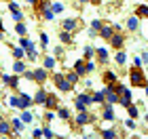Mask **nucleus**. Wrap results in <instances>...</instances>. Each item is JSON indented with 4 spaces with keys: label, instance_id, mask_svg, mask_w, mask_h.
Returning a JSON list of instances; mask_svg holds the SVG:
<instances>
[{
    "label": "nucleus",
    "instance_id": "1",
    "mask_svg": "<svg viewBox=\"0 0 148 139\" xmlns=\"http://www.w3.org/2000/svg\"><path fill=\"white\" fill-rule=\"evenodd\" d=\"M129 82L133 84V87H146V74L142 72L140 65H133V68L129 70Z\"/></svg>",
    "mask_w": 148,
    "mask_h": 139
},
{
    "label": "nucleus",
    "instance_id": "2",
    "mask_svg": "<svg viewBox=\"0 0 148 139\" xmlns=\"http://www.w3.org/2000/svg\"><path fill=\"white\" fill-rule=\"evenodd\" d=\"M53 80H55V87H57L59 91H64V93L72 91V87H74L72 82H68V78L62 76V74H55V76H53Z\"/></svg>",
    "mask_w": 148,
    "mask_h": 139
},
{
    "label": "nucleus",
    "instance_id": "3",
    "mask_svg": "<svg viewBox=\"0 0 148 139\" xmlns=\"http://www.w3.org/2000/svg\"><path fill=\"white\" fill-rule=\"evenodd\" d=\"M74 122H76V127H83V124H89V122H95V116H91L87 110L78 112V116L74 118Z\"/></svg>",
    "mask_w": 148,
    "mask_h": 139
},
{
    "label": "nucleus",
    "instance_id": "4",
    "mask_svg": "<svg viewBox=\"0 0 148 139\" xmlns=\"http://www.w3.org/2000/svg\"><path fill=\"white\" fill-rule=\"evenodd\" d=\"M104 101H106V103H110V105L119 101V93L114 91V89L110 87V84H108V87L104 89Z\"/></svg>",
    "mask_w": 148,
    "mask_h": 139
},
{
    "label": "nucleus",
    "instance_id": "5",
    "mask_svg": "<svg viewBox=\"0 0 148 139\" xmlns=\"http://www.w3.org/2000/svg\"><path fill=\"white\" fill-rule=\"evenodd\" d=\"M108 42L112 44V49H123V46H125V36L121 34V32H114Z\"/></svg>",
    "mask_w": 148,
    "mask_h": 139
},
{
    "label": "nucleus",
    "instance_id": "6",
    "mask_svg": "<svg viewBox=\"0 0 148 139\" xmlns=\"http://www.w3.org/2000/svg\"><path fill=\"white\" fill-rule=\"evenodd\" d=\"M95 53H97V61L102 63V65L108 63V49H106V46H99V49H95Z\"/></svg>",
    "mask_w": 148,
    "mask_h": 139
},
{
    "label": "nucleus",
    "instance_id": "7",
    "mask_svg": "<svg viewBox=\"0 0 148 139\" xmlns=\"http://www.w3.org/2000/svg\"><path fill=\"white\" fill-rule=\"evenodd\" d=\"M2 82L6 84V87H11V89H17L19 78H17V76H9V74H4V76H2Z\"/></svg>",
    "mask_w": 148,
    "mask_h": 139
},
{
    "label": "nucleus",
    "instance_id": "8",
    "mask_svg": "<svg viewBox=\"0 0 148 139\" xmlns=\"http://www.w3.org/2000/svg\"><path fill=\"white\" fill-rule=\"evenodd\" d=\"M0 135H4V137H9V135H15V133H11V124L6 122L2 116H0Z\"/></svg>",
    "mask_w": 148,
    "mask_h": 139
},
{
    "label": "nucleus",
    "instance_id": "9",
    "mask_svg": "<svg viewBox=\"0 0 148 139\" xmlns=\"http://www.w3.org/2000/svg\"><path fill=\"white\" fill-rule=\"evenodd\" d=\"M32 74H34V82H38V84L47 80V70L45 68H38V70L32 72Z\"/></svg>",
    "mask_w": 148,
    "mask_h": 139
},
{
    "label": "nucleus",
    "instance_id": "10",
    "mask_svg": "<svg viewBox=\"0 0 148 139\" xmlns=\"http://www.w3.org/2000/svg\"><path fill=\"white\" fill-rule=\"evenodd\" d=\"M32 103H34V101H32V97L28 95V93H23V95H19V108H21V110L30 108Z\"/></svg>",
    "mask_w": 148,
    "mask_h": 139
},
{
    "label": "nucleus",
    "instance_id": "11",
    "mask_svg": "<svg viewBox=\"0 0 148 139\" xmlns=\"http://www.w3.org/2000/svg\"><path fill=\"white\" fill-rule=\"evenodd\" d=\"M74 72H76L78 76H85V74H87V61H83V59H78V61L74 63Z\"/></svg>",
    "mask_w": 148,
    "mask_h": 139
},
{
    "label": "nucleus",
    "instance_id": "12",
    "mask_svg": "<svg viewBox=\"0 0 148 139\" xmlns=\"http://www.w3.org/2000/svg\"><path fill=\"white\" fill-rule=\"evenodd\" d=\"M76 25H78L76 19H64V21H62V30L72 32V30H76Z\"/></svg>",
    "mask_w": 148,
    "mask_h": 139
},
{
    "label": "nucleus",
    "instance_id": "13",
    "mask_svg": "<svg viewBox=\"0 0 148 139\" xmlns=\"http://www.w3.org/2000/svg\"><path fill=\"white\" fill-rule=\"evenodd\" d=\"M34 103H38V105H45V101H47V93H45V89H38V93L34 95V99H32Z\"/></svg>",
    "mask_w": 148,
    "mask_h": 139
},
{
    "label": "nucleus",
    "instance_id": "14",
    "mask_svg": "<svg viewBox=\"0 0 148 139\" xmlns=\"http://www.w3.org/2000/svg\"><path fill=\"white\" fill-rule=\"evenodd\" d=\"M97 34L102 36L104 40H110V36L114 34V32H112V28H110V25H102V28H99V32H97Z\"/></svg>",
    "mask_w": 148,
    "mask_h": 139
},
{
    "label": "nucleus",
    "instance_id": "15",
    "mask_svg": "<svg viewBox=\"0 0 148 139\" xmlns=\"http://www.w3.org/2000/svg\"><path fill=\"white\" fill-rule=\"evenodd\" d=\"M136 17L138 19H148V4H140L136 9Z\"/></svg>",
    "mask_w": 148,
    "mask_h": 139
},
{
    "label": "nucleus",
    "instance_id": "16",
    "mask_svg": "<svg viewBox=\"0 0 148 139\" xmlns=\"http://www.w3.org/2000/svg\"><path fill=\"white\" fill-rule=\"evenodd\" d=\"M119 80V76L114 74V72H104V82L110 84V87H114V82Z\"/></svg>",
    "mask_w": 148,
    "mask_h": 139
},
{
    "label": "nucleus",
    "instance_id": "17",
    "mask_svg": "<svg viewBox=\"0 0 148 139\" xmlns=\"http://www.w3.org/2000/svg\"><path fill=\"white\" fill-rule=\"evenodd\" d=\"M104 120H114V118H116V116H114V110H112V105L110 103H106L104 105Z\"/></svg>",
    "mask_w": 148,
    "mask_h": 139
},
{
    "label": "nucleus",
    "instance_id": "18",
    "mask_svg": "<svg viewBox=\"0 0 148 139\" xmlns=\"http://www.w3.org/2000/svg\"><path fill=\"white\" fill-rule=\"evenodd\" d=\"M45 105H47V110H53V108H57V97L55 95H49V93H47V101H45Z\"/></svg>",
    "mask_w": 148,
    "mask_h": 139
},
{
    "label": "nucleus",
    "instance_id": "19",
    "mask_svg": "<svg viewBox=\"0 0 148 139\" xmlns=\"http://www.w3.org/2000/svg\"><path fill=\"white\" fill-rule=\"evenodd\" d=\"M131 99H133V97H131V93H129V89H127L125 93H121V95H119V101H121V103H123V105H125V108H127V105H129V103H131Z\"/></svg>",
    "mask_w": 148,
    "mask_h": 139
},
{
    "label": "nucleus",
    "instance_id": "20",
    "mask_svg": "<svg viewBox=\"0 0 148 139\" xmlns=\"http://www.w3.org/2000/svg\"><path fill=\"white\" fill-rule=\"evenodd\" d=\"M138 25H140V21H138V17H136V15H131L129 19H127V30L136 32V30H138Z\"/></svg>",
    "mask_w": 148,
    "mask_h": 139
},
{
    "label": "nucleus",
    "instance_id": "21",
    "mask_svg": "<svg viewBox=\"0 0 148 139\" xmlns=\"http://www.w3.org/2000/svg\"><path fill=\"white\" fill-rule=\"evenodd\" d=\"M21 46H23V51H25V53L34 51V42H32V40H28L25 36H21Z\"/></svg>",
    "mask_w": 148,
    "mask_h": 139
},
{
    "label": "nucleus",
    "instance_id": "22",
    "mask_svg": "<svg viewBox=\"0 0 148 139\" xmlns=\"http://www.w3.org/2000/svg\"><path fill=\"white\" fill-rule=\"evenodd\" d=\"M76 101H80V103H85V105H89V103H93V99H91L89 95H87V93H78Z\"/></svg>",
    "mask_w": 148,
    "mask_h": 139
},
{
    "label": "nucleus",
    "instance_id": "23",
    "mask_svg": "<svg viewBox=\"0 0 148 139\" xmlns=\"http://www.w3.org/2000/svg\"><path fill=\"white\" fill-rule=\"evenodd\" d=\"M59 40H62L64 44H70V42H72V36H70V32L62 30V32H59Z\"/></svg>",
    "mask_w": 148,
    "mask_h": 139
},
{
    "label": "nucleus",
    "instance_id": "24",
    "mask_svg": "<svg viewBox=\"0 0 148 139\" xmlns=\"http://www.w3.org/2000/svg\"><path fill=\"white\" fill-rule=\"evenodd\" d=\"M13 70H15V74H23V72H25V63L21 61V59H17L15 65H13Z\"/></svg>",
    "mask_w": 148,
    "mask_h": 139
},
{
    "label": "nucleus",
    "instance_id": "25",
    "mask_svg": "<svg viewBox=\"0 0 148 139\" xmlns=\"http://www.w3.org/2000/svg\"><path fill=\"white\" fill-rule=\"evenodd\" d=\"M114 61H116L119 65H125V63H127V55H125L123 51H119V53H116V57H114Z\"/></svg>",
    "mask_w": 148,
    "mask_h": 139
},
{
    "label": "nucleus",
    "instance_id": "26",
    "mask_svg": "<svg viewBox=\"0 0 148 139\" xmlns=\"http://www.w3.org/2000/svg\"><path fill=\"white\" fill-rule=\"evenodd\" d=\"M102 137L104 139H114V137H116V131H114V129H104L102 131Z\"/></svg>",
    "mask_w": 148,
    "mask_h": 139
},
{
    "label": "nucleus",
    "instance_id": "27",
    "mask_svg": "<svg viewBox=\"0 0 148 139\" xmlns=\"http://www.w3.org/2000/svg\"><path fill=\"white\" fill-rule=\"evenodd\" d=\"M57 112H59V116H62V120H68V118H70V110H68V108L57 105Z\"/></svg>",
    "mask_w": 148,
    "mask_h": 139
},
{
    "label": "nucleus",
    "instance_id": "28",
    "mask_svg": "<svg viewBox=\"0 0 148 139\" xmlns=\"http://www.w3.org/2000/svg\"><path fill=\"white\" fill-rule=\"evenodd\" d=\"M40 15H42V17L47 19V21H51V19L55 17V13H53V9H49V6H47V9H45L42 13H40Z\"/></svg>",
    "mask_w": 148,
    "mask_h": 139
},
{
    "label": "nucleus",
    "instance_id": "29",
    "mask_svg": "<svg viewBox=\"0 0 148 139\" xmlns=\"http://www.w3.org/2000/svg\"><path fill=\"white\" fill-rule=\"evenodd\" d=\"M127 114H129V118H138V108L133 103H129L127 105Z\"/></svg>",
    "mask_w": 148,
    "mask_h": 139
},
{
    "label": "nucleus",
    "instance_id": "30",
    "mask_svg": "<svg viewBox=\"0 0 148 139\" xmlns=\"http://www.w3.org/2000/svg\"><path fill=\"white\" fill-rule=\"evenodd\" d=\"M53 65H55V59H53V57H45V63H42V68H45V70H51Z\"/></svg>",
    "mask_w": 148,
    "mask_h": 139
},
{
    "label": "nucleus",
    "instance_id": "31",
    "mask_svg": "<svg viewBox=\"0 0 148 139\" xmlns=\"http://www.w3.org/2000/svg\"><path fill=\"white\" fill-rule=\"evenodd\" d=\"M15 32H17L19 36H25V32H28V30H25V25H23L21 21H17V25H15Z\"/></svg>",
    "mask_w": 148,
    "mask_h": 139
},
{
    "label": "nucleus",
    "instance_id": "32",
    "mask_svg": "<svg viewBox=\"0 0 148 139\" xmlns=\"http://www.w3.org/2000/svg\"><path fill=\"white\" fill-rule=\"evenodd\" d=\"M93 55H95V49L93 46H85V59H93Z\"/></svg>",
    "mask_w": 148,
    "mask_h": 139
},
{
    "label": "nucleus",
    "instance_id": "33",
    "mask_svg": "<svg viewBox=\"0 0 148 139\" xmlns=\"http://www.w3.org/2000/svg\"><path fill=\"white\" fill-rule=\"evenodd\" d=\"M9 105H11V108H19V97L17 95H11L9 97Z\"/></svg>",
    "mask_w": 148,
    "mask_h": 139
},
{
    "label": "nucleus",
    "instance_id": "34",
    "mask_svg": "<svg viewBox=\"0 0 148 139\" xmlns=\"http://www.w3.org/2000/svg\"><path fill=\"white\" fill-rule=\"evenodd\" d=\"M91 99H93V103H104V91L102 93H95Z\"/></svg>",
    "mask_w": 148,
    "mask_h": 139
},
{
    "label": "nucleus",
    "instance_id": "35",
    "mask_svg": "<svg viewBox=\"0 0 148 139\" xmlns=\"http://www.w3.org/2000/svg\"><path fill=\"white\" fill-rule=\"evenodd\" d=\"M102 25H104V23L99 21V19H93V21H91V30H93V32H99V28H102Z\"/></svg>",
    "mask_w": 148,
    "mask_h": 139
},
{
    "label": "nucleus",
    "instance_id": "36",
    "mask_svg": "<svg viewBox=\"0 0 148 139\" xmlns=\"http://www.w3.org/2000/svg\"><path fill=\"white\" fill-rule=\"evenodd\" d=\"M21 120H23V122H32V114L28 112V108H25V110L21 112Z\"/></svg>",
    "mask_w": 148,
    "mask_h": 139
},
{
    "label": "nucleus",
    "instance_id": "37",
    "mask_svg": "<svg viewBox=\"0 0 148 139\" xmlns=\"http://www.w3.org/2000/svg\"><path fill=\"white\" fill-rule=\"evenodd\" d=\"M66 78H68V82H72V84H74V82H78V78H80V76L76 74V72H70V74L66 76Z\"/></svg>",
    "mask_w": 148,
    "mask_h": 139
},
{
    "label": "nucleus",
    "instance_id": "38",
    "mask_svg": "<svg viewBox=\"0 0 148 139\" xmlns=\"http://www.w3.org/2000/svg\"><path fill=\"white\" fill-rule=\"evenodd\" d=\"M23 53H25V51H23V46H21V49H13V57H15V59H21V57H23Z\"/></svg>",
    "mask_w": 148,
    "mask_h": 139
},
{
    "label": "nucleus",
    "instance_id": "39",
    "mask_svg": "<svg viewBox=\"0 0 148 139\" xmlns=\"http://www.w3.org/2000/svg\"><path fill=\"white\" fill-rule=\"evenodd\" d=\"M51 9H53V13H62V11H64V4H62V2H55Z\"/></svg>",
    "mask_w": 148,
    "mask_h": 139
},
{
    "label": "nucleus",
    "instance_id": "40",
    "mask_svg": "<svg viewBox=\"0 0 148 139\" xmlns=\"http://www.w3.org/2000/svg\"><path fill=\"white\" fill-rule=\"evenodd\" d=\"M11 124H13V129H15V131H17V133H19V131H21V129H23V124H21V120H13Z\"/></svg>",
    "mask_w": 148,
    "mask_h": 139
},
{
    "label": "nucleus",
    "instance_id": "41",
    "mask_svg": "<svg viewBox=\"0 0 148 139\" xmlns=\"http://www.w3.org/2000/svg\"><path fill=\"white\" fill-rule=\"evenodd\" d=\"M42 135H45V137H49V139H51V137H55V133H53L49 127H45V129H42Z\"/></svg>",
    "mask_w": 148,
    "mask_h": 139
},
{
    "label": "nucleus",
    "instance_id": "42",
    "mask_svg": "<svg viewBox=\"0 0 148 139\" xmlns=\"http://www.w3.org/2000/svg\"><path fill=\"white\" fill-rule=\"evenodd\" d=\"M125 127H127V129H136V120H133V118H127V120H125Z\"/></svg>",
    "mask_w": 148,
    "mask_h": 139
},
{
    "label": "nucleus",
    "instance_id": "43",
    "mask_svg": "<svg viewBox=\"0 0 148 139\" xmlns=\"http://www.w3.org/2000/svg\"><path fill=\"white\" fill-rule=\"evenodd\" d=\"M95 70V63L91 61V59H87V74H89V72H93Z\"/></svg>",
    "mask_w": 148,
    "mask_h": 139
},
{
    "label": "nucleus",
    "instance_id": "44",
    "mask_svg": "<svg viewBox=\"0 0 148 139\" xmlns=\"http://www.w3.org/2000/svg\"><path fill=\"white\" fill-rule=\"evenodd\" d=\"M13 19H15V21H21V19H23V13H21V11H15V13H13Z\"/></svg>",
    "mask_w": 148,
    "mask_h": 139
},
{
    "label": "nucleus",
    "instance_id": "45",
    "mask_svg": "<svg viewBox=\"0 0 148 139\" xmlns=\"http://www.w3.org/2000/svg\"><path fill=\"white\" fill-rule=\"evenodd\" d=\"M74 105H76V110H78V112L87 110V105H85V103H80V101H74Z\"/></svg>",
    "mask_w": 148,
    "mask_h": 139
},
{
    "label": "nucleus",
    "instance_id": "46",
    "mask_svg": "<svg viewBox=\"0 0 148 139\" xmlns=\"http://www.w3.org/2000/svg\"><path fill=\"white\" fill-rule=\"evenodd\" d=\"M40 42H42V46H47V42H49V36H47V34H40Z\"/></svg>",
    "mask_w": 148,
    "mask_h": 139
},
{
    "label": "nucleus",
    "instance_id": "47",
    "mask_svg": "<svg viewBox=\"0 0 148 139\" xmlns=\"http://www.w3.org/2000/svg\"><path fill=\"white\" fill-rule=\"evenodd\" d=\"M9 11H11V13H15V11H19V6H17L15 2H9Z\"/></svg>",
    "mask_w": 148,
    "mask_h": 139
},
{
    "label": "nucleus",
    "instance_id": "48",
    "mask_svg": "<svg viewBox=\"0 0 148 139\" xmlns=\"http://www.w3.org/2000/svg\"><path fill=\"white\" fill-rule=\"evenodd\" d=\"M32 137H36V139H38V137H42V129H36L34 133H32Z\"/></svg>",
    "mask_w": 148,
    "mask_h": 139
},
{
    "label": "nucleus",
    "instance_id": "49",
    "mask_svg": "<svg viewBox=\"0 0 148 139\" xmlns=\"http://www.w3.org/2000/svg\"><path fill=\"white\" fill-rule=\"evenodd\" d=\"M140 59H142L144 63H148V51H144V53H142V57H140Z\"/></svg>",
    "mask_w": 148,
    "mask_h": 139
},
{
    "label": "nucleus",
    "instance_id": "50",
    "mask_svg": "<svg viewBox=\"0 0 148 139\" xmlns=\"http://www.w3.org/2000/svg\"><path fill=\"white\" fill-rule=\"evenodd\" d=\"M4 38V28H2V19H0V40Z\"/></svg>",
    "mask_w": 148,
    "mask_h": 139
},
{
    "label": "nucleus",
    "instance_id": "51",
    "mask_svg": "<svg viewBox=\"0 0 148 139\" xmlns=\"http://www.w3.org/2000/svg\"><path fill=\"white\" fill-rule=\"evenodd\" d=\"M64 55V51H62V46H59V49H55V57H62Z\"/></svg>",
    "mask_w": 148,
    "mask_h": 139
},
{
    "label": "nucleus",
    "instance_id": "52",
    "mask_svg": "<svg viewBox=\"0 0 148 139\" xmlns=\"http://www.w3.org/2000/svg\"><path fill=\"white\" fill-rule=\"evenodd\" d=\"M28 57L32 59V61H34V59H36V51H30V53H28Z\"/></svg>",
    "mask_w": 148,
    "mask_h": 139
},
{
    "label": "nucleus",
    "instance_id": "53",
    "mask_svg": "<svg viewBox=\"0 0 148 139\" xmlns=\"http://www.w3.org/2000/svg\"><path fill=\"white\" fill-rule=\"evenodd\" d=\"M36 2H38V0H28V4H32V6H34Z\"/></svg>",
    "mask_w": 148,
    "mask_h": 139
},
{
    "label": "nucleus",
    "instance_id": "54",
    "mask_svg": "<svg viewBox=\"0 0 148 139\" xmlns=\"http://www.w3.org/2000/svg\"><path fill=\"white\" fill-rule=\"evenodd\" d=\"M91 2H95V4H102V0H91Z\"/></svg>",
    "mask_w": 148,
    "mask_h": 139
},
{
    "label": "nucleus",
    "instance_id": "55",
    "mask_svg": "<svg viewBox=\"0 0 148 139\" xmlns=\"http://www.w3.org/2000/svg\"><path fill=\"white\" fill-rule=\"evenodd\" d=\"M76 2H80V4H83V2H89V0H76Z\"/></svg>",
    "mask_w": 148,
    "mask_h": 139
},
{
    "label": "nucleus",
    "instance_id": "56",
    "mask_svg": "<svg viewBox=\"0 0 148 139\" xmlns=\"http://www.w3.org/2000/svg\"><path fill=\"white\" fill-rule=\"evenodd\" d=\"M146 95H148V87H146Z\"/></svg>",
    "mask_w": 148,
    "mask_h": 139
},
{
    "label": "nucleus",
    "instance_id": "57",
    "mask_svg": "<svg viewBox=\"0 0 148 139\" xmlns=\"http://www.w3.org/2000/svg\"><path fill=\"white\" fill-rule=\"evenodd\" d=\"M49 2H51V0H49Z\"/></svg>",
    "mask_w": 148,
    "mask_h": 139
},
{
    "label": "nucleus",
    "instance_id": "58",
    "mask_svg": "<svg viewBox=\"0 0 148 139\" xmlns=\"http://www.w3.org/2000/svg\"><path fill=\"white\" fill-rule=\"evenodd\" d=\"M146 65H148V63H146Z\"/></svg>",
    "mask_w": 148,
    "mask_h": 139
}]
</instances>
